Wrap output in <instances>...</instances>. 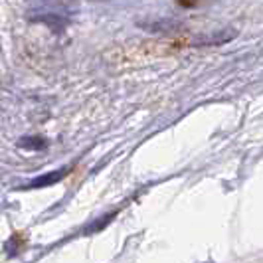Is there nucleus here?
I'll list each match as a JSON object with an SVG mask.
<instances>
[{
	"mask_svg": "<svg viewBox=\"0 0 263 263\" xmlns=\"http://www.w3.org/2000/svg\"><path fill=\"white\" fill-rule=\"evenodd\" d=\"M66 172L60 171V172H53V174H46V176H42V178H36L34 182L30 186H46V184H53V182H58L62 176H64Z\"/></svg>",
	"mask_w": 263,
	"mask_h": 263,
	"instance_id": "nucleus-1",
	"label": "nucleus"
}]
</instances>
